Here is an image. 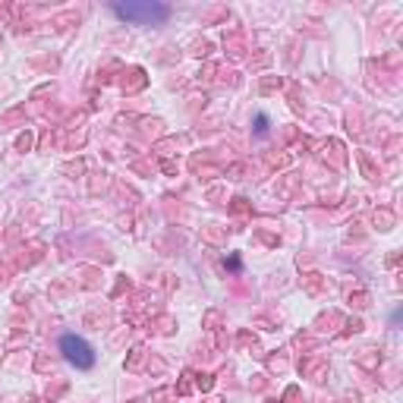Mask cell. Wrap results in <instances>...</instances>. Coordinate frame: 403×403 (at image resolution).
<instances>
[{
  "label": "cell",
  "mask_w": 403,
  "mask_h": 403,
  "mask_svg": "<svg viewBox=\"0 0 403 403\" xmlns=\"http://www.w3.org/2000/svg\"><path fill=\"white\" fill-rule=\"evenodd\" d=\"M114 13L132 26H161V22H167L171 10L164 3H155V0H142V3H114Z\"/></svg>",
  "instance_id": "obj_1"
},
{
  "label": "cell",
  "mask_w": 403,
  "mask_h": 403,
  "mask_svg": "<svg viewBox=\"0 0 403 403\" xmlns=\"http://www.w3.org/2000/svg\"><path fill=\"white\" fill-rule=\"evenodd\" d=\"M60 353H63V359L79 372H89L92 366H95V350H92V343L83 341V337H76V334L60 337Z\"/></svg>",
  "instance_id": "obj_2"
}]
</instances>
